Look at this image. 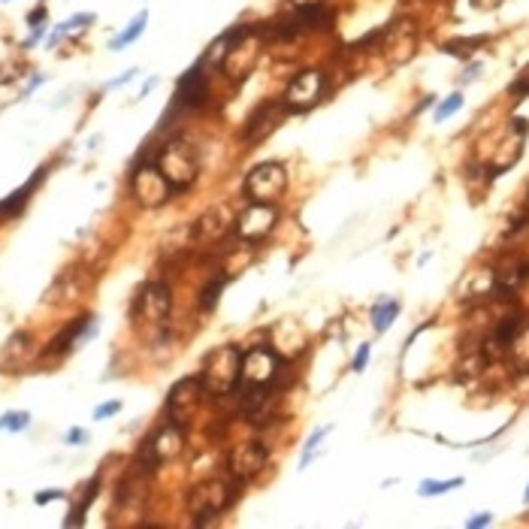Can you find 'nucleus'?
<instances>
[{
  "mask_svg": "<svg viewBox=\"0 0 529 529\" xmlns=\"http://www.w3.org/2000/svg\"><path fill=\"white\" fill-rule=\"evenodd\" d=\"M396 315H400V300H381V302H375V309H372V327H375V333H387V330H391V324L396 320Z\"/></svg>",
  "mask_w": 529,
  "mask_h": 529,
  "instance_id": "19",
  "label": "nucleus"
},
{
  "mask_svg": "<svg viewBox=\"0 0 529 529\" xmlns=\"http://www.w3.org/2000/svg\"><path fill=\"white\" fill-rule=\"evenodd\" d=\"M203 393H206V387H203L200 378H185V381H178L173 391H169V396H167V414H169V421H173V423H185L197 409H200Z\"/></svg>",
  "mask_w": 529,
  "mask_h": 529,
  "instance_id": "11",
  "label": "nucleus"
},
{
  "mask_svg": "<svg viewBox=\"0 0 529 529\" xmlns=\"http://www.w3.org/2000/svg\"><path fill=\"white\" fill-rule=\"evenodd\" d=\"M457 109H463V94H460V91H453L451 97H448V100L442 103V107L436 109V121H445V118H451V116H453V112H457Z\"/></svg>",
  "mask_w": 529,
  "mask_h": 529,
  "instance_id": "27",
  "label": "nucleus"
},
{
  "mask_svg": "<svg viewBox=\"0 0 529 529\" xmlns=\"http://www.w3.org/2000/svg\"><path fill=\"white\" fill-rule=\"evenodd\" d=\"M85 439H88V432H85L82 427H73V430L67 432V439H64V442H67V445H82Z\"/></svg>",
  "mask_w": 529,
  "mask_h": 529,
  "instance_id": "30",
  "label": "nucleus"
},
{
  "mask_svg": "<svg viewBox=\"0 0 529 529\" xmlns=\"http://www.w3.org/2000/svg\"><path fill=\"white\" fill-rule=\"evenodd\" d=\"M288 116V107L285 100H267L260 103L258 112L251 116V121L245 125V143H263L267 137H272L281 125V118Z\"/></svg>",
  "mask_w": 529,
  "mask_h": 529,
  "instance_id": "13",
  "label": "nucleus"
},
{
  "mask_svg": "<svg viewBox=\"0 0 529 529\" xmlns=\"http://www.w3.org/2000/svg\"><path fill=\"white\" fill-rule=\"evenodd\" d=\"M31 427V414L27 412H6L4 418H0V430L6 432H22Z\"/></svg>",
  "mask_w": 529,
  "mask_h": 529,
  "instance_id": "24",
  "label": "nucleus"
},
{
  "mask_svg": "<svg viewBox=\"0 0 529 529\" xmlns=\"http://www.w3.org/2000/svg\"><path fill=\"white\" fill-rule=\"evenodd\" d=\"M233 503V487L227 481H203L188 493V508H191L197 526H206L219 517L224 508Z\"/></svg>",
  "mask_w": 529,
  "mask_h": 529,
  "instance_id": "5",
  "label": "nucleus"
},
{
  "mask_svg": "<svg viewBox=\"0 0 529 529\" xmlns=\"http://www.w3.org/2000/svg\"><path fill=\"white\" fill-rule=\"evenodd\" d=\"M227 230H233V219L224 209H209L200 219V224H197V236H200V239H209V242L221 239Z\"/></svg>",
  "mask_w": 529,
  "mask_h": 529,
  "instance_id": "18",
  "label": "nucleus"
},
{
  "mask_svg": "<svg viewBox=\"0 0 529 529\" xmlns=\"http://www.w3.org/2000/svg\"><path fill=\"white\" fill-rule=\"evenodd\" d=\"M267 457H270L267 445H260V442H245V445L233 448V453L227 457V469H230V475L236 481H249L267 466Z\"/></svg>",
  "mask_w": 529,
  "mask_h": 529,
  "instance_id": "15",
  "label": "nucleus"
},
{
  "mask_svg": "<svg viewBox=\"0 0 529 529\" xmlns=\"http://www.w3.org/2000/svg\"><path fill=\"white\" fill-rule=\"evenodd\" d=\"M43 34H46V27H34V34L25 40V49H31L34 43H40V40H43Z\"/></svg>",
  "mask_w": 529,
  "mask_h": 529,
  "instance_id": "33",
  "label": "nucleus"
},
{
  "mask_svg": "<svg viewBox=\"0 0 529 529\" xmlns=\"http://www.w3.org/2000/svg\"><path fill=\"white\" fill-rule=\"evenodd\" d=\"M206 97H209V73L200 67V61L194 64L191 70L182 73L178 79V88H176V109H200Z\"/></svg>",
  "mask_w": 529,
  "mask_h": 529,
  "instance_id": "12",
  "label": "nucleus"
},
{
  "mask_svg": "<svg viewBox=\"0 0 529 529\" xmlns=\"http://www.w3.org/2000/svg\"><path fill=\"white\" fill-rule=\"evenodd\" d=\"M200 381L206 393H230L242 381V351L236 345H219L206 354Z\"/></svg>",
  "mask_w": 529,
  "mask_h": 529,
  "instance_id": "2",
  "label": "nucleus"
},
{
  "mask_svg": "<svg viewBox=\"0 0 529 529\" xmlns=\"http://www.w3.org/2000/svg\"><path fill=\"white\" fill-rule=\"evenodd\" d=\"M130 188H134L137 203L146 206V209L167 203L169 197H173V188H169L164 173L155 167V160H143V164L134 169V182H130Z\"/></svg>",
  "mask_w": 529,
  "mask_h": 529,
  "instance_id": "8",
  "label": "nucleus"
},
{
  "mask_svg": "<svg viewBox=\"0 0 529 529\" xmlns=\"http://www.w3.org/2000/svg\"><path fill=\"white\" fill-rule=\"evenodd\" d=\"M94 333H97V318L82 315L79 320H73V324L64 330L61 336H55V342L49 345V351H46V354H67L70 348L88 342Z\"/></svg>",
  "mask_w": 529,
  "mask_h": 529,
  "instance_id": "16",
  "label": "nucleus"
},
{
  "mask_svg": "<svg viewBox=\"0 0 529 529\" xmlns=\"http://www.w3.org/2000/svg\"><path fill=\"white\" fill-rule=\"evenodd\" d=\"M285 188H288V169L276 164V160H267V164H258L249 169V176L242 182V194L251 203H279Z\"/></svg>",
  "mask_w": 529,
  "mask_h": 529,
  "instance_id": "4",
  "label": "nucleus"
},
{
  "mask_svg": "<svg viewBox=\"0 0 529 529\" xmlns=\"http://www.w3.org/2000/svg\"><path fill=\"white\" fill-rule=\"evenodd\" d=\"M327 22H330V9L318 0V4L294 6L285 18H279L270 34L276 36V40H294V36H306L311 31H320V27H327Z\"/></svg>",
  "mask_w": 529,
  "mask_h": 529,
  "instance_id": "6",
  "label": "nucleus"
},
{
  "mask_svg": "<svg viewBox=\"0 0 529 529\" xmlns=\"http://www.w3.org/2000/svg\"><path fill=\"white\" fill-rule=\"evenodd\" d=\"M481 70V64H475V67H469L466 70V76H463V82H472V79H475V73Z\"/></svg>",
  "mask_w": 529,
  "mask_h": 529,
  "instance_id": "36",
  "label": "nucleus"
},
{
  "mask_svg": "<svg viewBox=\"0 0 529 529\" xmlns=\"http://www.w3.org/2000/svg\"><path fill=\"white\" fill-rule=\"evenodd\" d=\"M118 412H121V402L109 400V402H103V405L94 409V421H107V418H112V414H118Z\"/></svg>",
  "mask_w": 529,
  "mask_h": 529,
  "instance_id": "28",
  "label": "nucleus"
},
{
  "mask_svg": "<svg viewBox=\"0 0 529 529\" xmlns=\"http://www.w3.org/2000/svg\"><path fill=\"white\" fill-rule=\"evenodd\" d=\"M294 6H302V4H318V0H290Z\"/></svg>",
  "mask_w": 529,
  "mask_h": 529,
  "instance_id": "37",
  "label": "nucleus"
},
{
  "mask_svg": "<svg viewBox=\"0 0 529 529\" xmlns=\"http://www.w3.org/2000/svg\"><path fill=\"white\" fill-rule=\"evenodd\" d=\"M169 306H173L169 288L160 285V281H151L134 300V318L139 320V327H164L169 318Z\"/></svg>",
  "mask_w": 529,
  "mask_h": 529,
  "instance_id": "7",
  "label": "nucleus"
},
{
  "mask_svg": "<svg viewBox=\"0 0 529 529\" xmlns=\"http://www.w3.org/2000/svg\"><path fill=\"white\" fill-rule=\"evenodd\" d=\"M94 496H97V481H91V484H88V493H85L82 503L73 508V514L67 517V526H79L85 521V512H88V505L94 503Z\"/></svg>",
  "mask_w": 529,
  "mask_h": 529,
  "instance_id": "25",
  "label": "nucleus"
},
{
  "mask_svg": "<svg viewBox=\"0 0 529 529\" xmlns=\"http://www.w3.org/2000/svg\"><path fill=\"white\" fill-rule=\"evenodd\" d=\"M490 521H493V514H475V517H469L466 526L469 529H478V526H487Z\"/></svg>",
  "mask_w": 529,
  "mask_h": 529,
  "instance_id": "31",
  "label": "nucleus"
},
{
  "mask_svg": "<svg viewBox=\"0 0 529 529\" xmlns=\"http://www.w3.org/2000/svg\"><path fill=\"white\" fill-rule=\"evenodd\" d=\"M146 25H148V13L143 9V13H139V15L134 18V22L127 25V31H125V34H118L116 40L109 43V49H112V52H118V49H125V46H130L134 40H139V36H143V31H146Z\"/></svg>",
  "mask_w": 529,
  "mask_h": 529,
  "instance_id": "20",
  "label": "nucleus"
},
{
  "mask_svg": "<svg viewBox=\"0 0 529 529\" xmlns=\"http://www.w3.org/2000/svg\"><path fill=\"white\" fill-rule=\"evenodd\" d=\"M327 88V79L320 70H300L294 79H290L288 91H285V107L288 112H306L320 100V94Z\"/></svg>",
  "mask_w": 529,
  "mask_h": 529,
  "instance_id": "10",
  "label": "nucleus"
},
{
  "mask_svg": "<svg viewBox=\"0 0 529 529\" xmlns=\"http://www.w3.org/2000/svg\"><path fill=\"white\" fill-rule=\"evenodd\" d=\"M370 351H372L370 342H363V345H361V351H357V357H354V363H351V370H354V372H363V370H366V363H370Z\"/></svg>",
  "mask_w": 529,
  "mask_h": 529,
  "instance_id": "29",
  "label": "nucleus"
},
{
  "mask_svg": "<svg viewBox=\"0 0 529 529\" xmlns=\"http://www.w3.org/2000/svg\"><path fill=\"white\" fill-rule=\"evenodd\" d=\"M279 209L276 203H251L249 209L239 212V219L233 221V233L245 242H260L263 236L276 230Z\"/></svg>",
  "mask_w": 529,
  "mask_h": 529,
  "instance_id": "9",
  "label": "nucleus"
},
{
  "mask_svg": "<svg viewBox=\"0 0 529 529\" xmlns=\"http://www.w3.org/2000/svg\"><path fill=\"white\" fill-rule=\"evenodd\" d=\"M466 484V478H451V481H421V487H418V496H442V493H448V490L453 487H463Z\"/></svg>",
  "mask_w": 529,
  "mask_h": 529,
  "instance_id": "22",
  "label": "nucleus"
},
{
  "mask_svg": "<svg viewBox=\"0 0 529 529\" xmlns=\"http://www.w3.org/2000/svg\"><path fill=\"white\" fill-rule=\"evenodd\" d=\"M43 18H46V9L40 6V9H34V13L27 15V22H31V25H36V22H43Z\"/></svg>",
  "mask_w": 529,
  "mask_h": 529,
  "instance_id": "35",
  "label": "nucleus"
},
{
  "mask_svg": "<svg viewBox=\"0 0 529 529\" xmlns=\"http://www.w3.org/2000/svg\"><path fill=\"white\" fill-rule=\"evenodd\" d=\"M134 76H137V70H127L125 76H118V79H116V82H107V88H118V85H125V82H130V79H134Z\"/></svg>",
  "mask_w": 529,
  "mask_h": 529,
  "instance_id": "34",
  "label": "nucleus"
},
{
  "mask_svg": "<svg viewBox=\"0 0 529 529\" xmlns=\"http://www.w3.org/2000/svg\"><path fill=\"white\" fill-rule=\"evenodd\" d=\"M155 167L164 173L169 188H173V194L188 191V188L197 182V176H200V151L191 143H185V139H173V143H167L164 148H158Z\"/></svg>",
  "mask_w": 529,
  "mask_h": 529,
  "instance_id": "1",
  "label": "nucleus"
},
{
  "mask_svg": "<svg viewBox=\"0 0 529 529\" xmlns=\"http://www.w3.org/2000/svg\"><path fill=\"white\" fill-rule=\"evenodd\" d=\"M279 375V357L270 351V348H254L242 357V381L249 387H263L272 384Z\"/></svg>",
  "mask_w": 529,
  "mask_h": 529,
  "instance_id": "14",
  "label": "nucleus"
},
{
  "mask_svg": "<svg viewBox=\"0 0 529 529\" xmlns=\"http://www.w3.org/2000/svg\"><path fill=\"white\" fill-rule=\"evenodd\" d=\"M224 285H227V276L212 279L209 285L203 288V297H200V309H203V311H212L215 306H219V297H221Z\"/></svg>",
  "mask_w": 529,
  "mask_h": 529,
  "instance_id": "23",
  "label": "nucleus"
},
{
  "mask_svg": "<svg viewBox=\"0 0 529 529\" xmlns=\"http://www.w3.org/2000/svg\"><path fill=\"white\" fill-rule=\"evenodd\" d=\"M481 43H484V36H472V40H453V43L445 46V52L457 55V58H466L469 49H475V46H481Z\"/></svg>",
  "mask_w": 529,
  "mask_h": 529,
  "instance_id": "26",
  "label": "nucleus"
},
{
  "mask_svg": "<svg viewBox=\"0 0 529 529\" xmlns=\"http://www.w3.org/2000/svg\"><path fill=\"white\" fill-rule=\"evenodd\" d=\"M249 31V27H230V31H224L219 40H215L209 49L203 52V58H200V67L209 73V70H221V64H224V58L230 55V49L236 43H239V36Z\"/></svg>",
  "mask_w": 529,
  "mask_h": 529,
  "instance_id": "17",
  "label": "nucleus"
},
{
  "mask_svg": "<svg viewBox=\"0 0 529 529\" xmlns=\"http://www.w3.org/2000/svg\"><path fill=\"white\" fill-rule=\"evenodd\" d=\"M61 496H64L61 490H49V493H36V503L46 505V503H52V499H61Z\"/></svg>",
  "mask_w": 529,
  "mask_h": 529,
  "instance_id": "32",
  "label": "nucleus"
},
{
  "mask_svg": "<svg viewBox=\"0 0 529 529\" xmlns=\"http://www.w3.org/2000/svg\"><path fill=\"white\" fill-rule=\"evenodd\" d=\"M496 4H499V0H493V6H496Z\"/></svg>",
  "mask_w": 529,
  "mask_h": 529,
  "instance_id": "39",
  "label": "nucleus"
},
{
  "mask_svg": "<svg viewBox=\"0 0 529 529\" xmlns=\"http://www.w3.org/2000/svg\"><path fill=\"white\" fill-rule=\"evenodd\" d=\"M524 503H529V487H526V493H524Z\"/></svg>",
  "mask_w": 529,
  "mask_h": 529,
  "instance_id": "38",
  "label": "nucleus"
},
{
  "mask_svg": "<svg viewBox=\"0 0 529 529\" xmlns=\"http://www.w3.org/2000/svg\"><path fill=\"white\" fill-rule=\"evenodd\" d=\"M182 448H185L182 427L173 423V421H167L164 427L155 430L143 442V448H139V457H137V469L139 472H155L160 463L176 460L178 453H182Z\"/></svg>",
  "mask_w": 529,
  "mask_h": 529,
  "instance_id": "3",
  "label": "nucleus"
},
{
  "mask_svg": "<svg viewBox=\"0 0 529 529\" xmlns=\"http://www.w3.org/2000/svg\"><path fill=\"white\" fill-rule=\"evenodd\" d=\"M508 351H512V361H514L517 370L529 372V330H517V336L512 339Z\"/></svg>",
  "mask_w": 529,
  "mask_h": 529,
  "instance_id": "21",
  "label": "nucleus"
}]
</instances>
